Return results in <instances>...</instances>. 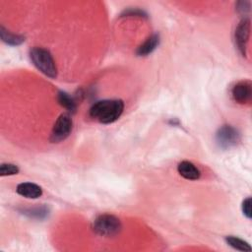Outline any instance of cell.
<instances>
[{"instance_id": "obj_1", "label": "cell", "mask_w": 252, "mask_h": 252, "mask_svg": "<svg viewBox=\"0 0 252 252\" xmlns=\"http://www.w3.org/2000/svg\"><path fill=\"white\" fill-rule=\"evenodd\" d=\"M124 102L121 99H103L93 104L90 116L102 124L115 122L123 113Z\"/></svg>"}, {"instance_id": "obj_2", "label": "cell", "mask_w": 252, "mask_h": 252, "mask_svg": "<svg viewBox=\"0 0 252 252\" xmlns=\"http://www.w3.org/2000/svg\"><path fill=\"white\" fill-rule=\"evenodd\" d=\"M30 58L32 64L45 76L54 79L57 76V68L51 53L42 47H32L30 50Z\"/></svg>"}, {"instance_id": "obj_3", "label": "cell", "mask_w": 252, "mask_h": 252, "mask_svg": "<svg viewBox=\"0 0 252 252\" xmlns=\"http://www.w3.org/2000/svg\"><path fill=\"white\" fill-rule=\"evenodd\" d=\"M122 228L121 221L118 218L110 214H103L95 218L93 222L94 231L105 237H112L117 235Z\"/></svg>"}, {"instance_id": "obj_4", "label": "cell", "mask_w": 252, "mask_h": 252, "mask_svg": "<svg viewBox=\"0 0 252 252\" xmlns=\"http://www.w3.org/2000/svg\"><path fill=\"white\" fill-rule=\"evenodd\" d=\"M73 128V122L72 118L70 117L69 114L63 113L61 114L56 122L53 125V128L51 130L50 134V142L51 143H60L67 139L69 135L72 132Z\"/></svg>"}, {"instance_id": "obj_5", "label": "cell", "mask_w": 252, "mask_h": 252, "mask_svg": "<svg viewBox=\"0 0 252 252\" xmlns=\"http://www.w3.org/2000/svg\"><path fill=\"white\" fill-rule=\"evenodd\" d=\"M217 144L222 149L234 147L240 141L239 132L230 125H223L216 134Z\"/></svg>"}, {"instance_id": "obj_6", "label": "cell", "mask_w": 252, "mask_h": 252, "mask_svg": "<svg viewBox=\"0 0 252 252\" xmlns=\"http://www.w3.org/2000/svg\"><path fill=\"white\" fill-rule=\"evenodd\" d=\"M249 35H250V20L246 17L239 22L234 32L235 45L242 56H246Z\"/></svg>"}, {"instance_id": "obj_7", "label": "cell", "mask_w": 252, "mask_h": 252, "mask_svg": "<svg viewBox=\"0 0 252 252\" xmlns=\"http://www.w3.org/2000/svg\"><path fill=\"white\" fill-rule=\"evenodd\" d=\"M233 100L239 104H248L252 98V86L249 81H240L231 89Z\"/></svg>"}, {"instance_id": "obj_8", "label": "cell", "mask_w": 252, "mask_h": 252, "mask_svg": "<svg viewBox=\"0 0 252 252\" xmlns=\"http://www.w3.org/2000/svg\"><path fill=\"white\" fill-rule=\"evenodd\" d=\"M17 193L28 199H37L42 195V189L35 183L23 182L17 186Z\"/></svg>"}, {"instance_id": "obj_9", "label": "cell", "mask_w": 252, "mask_h": 252, "mask_svg": "<svg viewBox=\"0 0 252 252\" xmlns=\"http://www.w3.org/2000/svg\"><path fill=\"white\" fill-rule=\"evenodd\" d=\"M178 173L188 180H197L201 176L200 170L190 161L183 160L178 163L177 166Z\"/></svg>"}, {"instance_id": "obj_10", "label": "cell", "mask_w": 252, "mask_h": 252, "mask_svg": "<svg viewBox=\"0 0 252 252\" xmlns=\"http://www.w3.org/2000/svg\"><path fill=\"white\" fill-rule=\"evenodd\" d=\"M159 44V35L158 33H155L153 35H151L149 38H147V40L141 44L136 53L139 56H146L151 54Z\"/></svg>"}, {"instance_id": "obj_11", "label": "cell", "mask_w": 252, "mask_h": 252, "mask_svg": "<svg viewBox=\"0 0 252 252\" xmlns=\"http://www.w3.org/2000/svg\"><path fill=\"white\" fill-rule=\"evenodd\" d=\"M0 36L5 43H7L9 45H13V46L20 45L25 41V37L23 35L12 33L8 31H6L4 29V27L0 28Z\"/></svg>"}, {"instance_id": "obj_12", "label": "cell", "mask_w": 252, "mask_h": 252, "mask_svg": "<svg viewBox=\"0 0 252 252\" xmlns=\"http://www.w3.org/2000/svg\"><path fill=\"white\" fill-rule=\"evenodd\" d=\"M225 241H226V243H227L229 246H231L232 248H234V249H236V250L244 251V252H250V251H251L250 245H249L246 241H244L243 239H241V238H238V237L229 235V236H226V237H225Z\"/></svg>"}, {"instance_id": "obj_13", "label": "cell", "mask_w": 252, "mask_h": 252, "mask_svg": "<svg viewBox=\"0 0 252 252\" xmlns=\"http://www.w3.org/2000/svg\"><path fill=\"white\" fill-rule=\"evenodd\" d=\"M57 99L60 105H62L64 108H66L69 112L74 113L76 111V102L75 100L65 92H59L57 95Z\"/></svg>"}, {"instance_id": "obj_14", "label": "cell", "mask_w": 252, "mask_h": 252, "mask_svg": "<svg viewBox=\"0 0 252 252\" xmlns=\"http://www.w3.org/2000/svg\"><path fill=\"white\" fill-rule=\"evenodd\" d=\"M19 167L13 163H2L0 165V175L1 176H8V175H15L19 173Z\"/></svg>"}, {"instance_id": "obj_15", "label": "cell", "mask_w": 252, "mask_h": 252, "mask_svg": "<svg viewBox=\"0 0 252 252\" xmlns=\"http://www.w3.org/2000/svg\"><path fill=\"white\" fill-rule=\"evenodd\" d=\"M242 212L244 214V216L247 218V219H251V216H252V213H251V198L248 197L246 198L243 202H242Z\"/></svg>"}, {"instance_id": "obj_16", "label": "cell", "mask_w": 252, "mask_h": 252, "mask_svg": "<svg viewBox=\"0 0 252 252\" xmlns=\"http://www.w3.org/2000/svg\"><path fill=\"white\" fill-rule=\"evenodd\" d=\"M236 10L239 13L245 14L250 10V3L248 1H240L236 4Z\"/></svg>"}]
</instances>
